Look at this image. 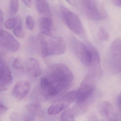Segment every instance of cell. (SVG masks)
<instances>
[{"mask_svg": "<svg viewBox=\"0 0 121 121\" xmlns=\"http://www.w3.org/2000/svg\"><path fill=\"white\" fill-rule=\"evenodd\" d=\"M17 22V20L15 18H9L5 22V26L8 29H12L15 26Z\"/></svg>", "mask_w": 121, "mask_h": 121, "instance_id": "ffe728a7", "label": "cell"}, {"mask_svg": "<svg viewBox=\"0 0 121 121\" xmlns=\"http://www.w3.org/2000/svg\"><path fill=\"white\" fill-rule=\"evenodd\" d=\"M45 78L51 85L49 98L63 95L73 85L74 76L72 71L64 64L58 63L50 66Z\"/></svg>", "mask_w": 121, "mask_h": 121, "instance_id": "6da1fadb", "label": "cell"}, {"mask_svg": "<svg viewBox=\"0 0 121 121\" xmlns=\"http://www.w3.org/2000/svg\"><path fill=\"white\" fill-rule=\"evenodd\" d=\"M13 67L14 69H22L23 67L22 65L21 64L17 58L16 59L13 61L12 64Z\"/></svg>", "mask_w": 121, "mask_h": 121, "instance_id": "603a6c76", "label": "cell"}, {"mask_svg": "<svg viewBox=\"0 0 121 121\" xmlns=\"http://www.w3.org/2000/svg\"><path fill=\"white\" fill-rule=\"evenodd\" d=\"M117 121V120H113V121Z\"/></svg>", "mask_w": 121, "mask_h": 121, "instance_id": "836d02e7", "label": "cell"}, {"mask_svg": "<svg viewBox=\"0 0 121 121\" xmlns=\"http://www.w3.org/2000/svg\"><path fill=\"white\" fill-rule=\"evenodd\" d=\"M0 16H2V17H3V13L2 11L0 9Z\"/></svg>", "mask_w": 121, "mask_h": 121, "instance_id": "1f68e13d", "label": "cell"}, {"mask_svg": "<svg viewBox=\"0 0 121 121\" xmlns=\"http://www.w3.org/2000/svg\"><path fill=\"white\" fill-rule=\"evenodd\" d=\"M28 71L34 77L40 76L42 73V70L39 62L37 59L31 58L29 60Z\"/></svg>", "mask_w": 121, "mask_h": 121, "instance_id": "4fadbf2b", "label": "cell"}, {"mask_svg": "<svg viewBox=\"0 0 121 121\" xmlns=\"http://www.w3.org/2000/svg\"><path fill=\"white\" fill-rule=\"evenodd\" d=\"M74 114L75 112L73 110H66L61 114L60 121H75Z\"/></svg>", "mask_w": 121, "mask_h": 121, "instance_id": "e0dca14e", "label": "cell"}, {"mask_svg": "<svg viewBox=\"0 0 121 121\" xmlns=\"http://www.w3.org/2000/svg\"><path fill=\"white\" fill-rule=\"evenodd\" d=\"M2 30L1 29H0V34L2 32Z\"/></svg>", "mask_w": 121, "mask_h": 121, "instance_id": "d6a6232c", "label": "cell"}, {"mask_svg": "<svg viewBox=\"0 0 121 121\" xmlns=\"http://www.w3.org/2000/svg\"><path fill=\"white\" fill-rule=\"evenodd\" d=\"M121 40L117 38L112 43L108 55V66L114 74L121 71Z\"/></svg>", "mask_w": 121, "mask_h": 121, "instance_id": "8992f818", "label": "cell"}, {"mask_svg": "<svg viewBox=\"0 0 121 121\" xmlns=\"http://www.w3.org/2000/svg\"><path fill=\"white\" fill-rule=\"evenodd\" d=\"M19 9V2L17 0H12L10 1V10L13 15L17 14Z\"/></svg>", "mask_w": 121, "mask_h": 121, "instance_id": "d6986e66", "label": "cell"}, {"mask_svg": "<svg viewBox=\"0 0 121 121\" xmlns=\"http://www.w3.org/2000/svg\"><path fill=\"white\" fill-rule=\"evenodd\" d=\"M97 109L100 114L105 118H111L113 114V107L109 102L102 101L99 103Z\"/></svg>", "mask_w": 121, "mask_h": 121, "instance_id": "7c38bea8", "label": "cell"}, {"mask_svg": "<svg viewBox=\"0 0 121 121\" xmlns=\"http://www.w3.org/2000/svg\"><path fill=\"white\" fill-rule=\"evenodd\" d=\"M118 106L119 107L120 110V108H121V97H120V95H119V97L118 98Z\"/></svg>", "mask_w": 121, "mask_h": 121, "instance_id": "f546056e", "label": "cell"}, {"mask_svg": "<svg viewBox=\"0 0 121 121\" xmlns=\"http://www.w3.org/2000/svg\"><path fill=\"white\" fill-rule=\"evenodd\" d=\"M53 20L51 18L44 17L39 21L41 33L46 35H50L53 26Z\"/></svg>", "mask_w": 121, "mask_h": 121, "instance_id": "5bb4252c", "label": "cell"}, {"mask_svg": "<svg viewBox=\"0 0 121 121\" xmlns=\"http://www.w3.org/2000/svg\"><path fill=\"white\" fill-rule=\"evenodd\" d=\"M22 1L27 7L29 8H31L32 1L31 0H23Z\"/></svg>", "mask_w": 121, "mask_h": 121, "instance_id": "4316f807", "label": "cell"}, {"mask_svg": "<svg viewBox=\"0 0 121 121\" xmlns=\"http://www.w3.org/2000/svg\"><path fill=\"white\" fill-rule=\"evenodd\" d=\"M30 89L31 85L29 82L25 81H19L16 83L14 87L13 95L17 99H22L27 95Z\"/></svg>", "mask_w": 121, "mask_h": 121, "instance_id": "30bf717a", "label": "cell"}, {"mask_svg": "<svg viewBox=\"0 0 121 121\" xmlns=\"http://www.w3.org/2000/svg\"><path fill=\"white\" fill-rule=\"evenodd\" d=\"M92 121H98V120L97 117L94 116L92 117Z\"/></svg>", "mask_w": 121, "mask_h": 121, "instance_id": "4dcf8cb0", "label": "cell"}, {"mask_svg": "<svg viewBox=\"0 0 121 121\" xmlns=\"http://www.w3.org/2000/svg\"><path fill=\"white\" fill-rule=\"evenodd\" d=\"M80 3L81 11L90 19L99 21L106 17V13L104 9L97 1L92 0H81Z\"/></svg>", "mask_w": 121, "mask_h": 121, "instance_id": "5b68a950", "label": "cell"}, {"mask_svg": "<svg viewBox=\"0 0 121 121\" xmlns=\"http://www.w3.org/2000/svg\"><path fill=\"white\" fill-rule=\"evenodd\" d=\"M95 76L91 73L84 78L76 92L78 107L82 108L91 97L95 89Z\"/></svg>", "mask_w": 121, "mask_h": 121, "instance_id": "277c9868", "label": "cell"}, {"mask_svg": "<svg viewBox=\"0 0 121 121\" xmlns=\"http://www.w3.org/2000/svg\"><path fill=\"white\" fill-rule=\"evenodd\" d=\"M8 88L7 86L3 85L0 83V92L5 91L7 90Z\"/></svg>", "mask_w": 121, "mask_h": 121, "instance_id": "f1b7e54d", "label": "cell"}, {"mask_svg": "<svg viewBox=\"0 0 121 121\" xmlns=\"http://www.w3.org/2000/svg\"><path fill=\"white\" fill-rule=\"evenodd\" d=\"M35 117L31 113L26 114L23 118V121H35Z\"/></svg>", "mask_w": 121, "mask_h": 121, "instance_id": "cb8c5ba5", "label": "cell"}, {"mask_svg": "<svg viewBox=\"0 0 121 121\" xmlns=\"http://www.w3.org/2000/svg\"><path fill=\"white\" fill-rule=\"evenodd\" d=\"M13 33L19 38H22L24 36V32L22 26H17L15 27L13 30Z\"/></svg>", "mask_w": 121, "mask_h": 121, "instance_id": "7402d4cb", "label": "cell"}, {"mask_svg": "<svg viewBox=\"0 0 121 121\" xmlns=\"http://www.w3.org/2000/svg\"><path fill=\"white\" fill-rule=\"evenodd\" d=\"M26 24L27 28L30 30H32L34 28L35 22L34 18L30 15L26 17Z\"/></svg>", "mask_w": 121, "mask_h": 121, "instance_id": "44dd1931", "label": "cell"}, {"mask_svg": "<svg viewBox=\"0 0 121 121\" xmlns=\"http://www.w3.org/2000/svg\"><path fill=\"white\" fill-rule=\"evenodd\" d=\"M112 2L117 7H120L121 5V0H112Z\"/></svg>", "mask_w": 121, "mask_h": 121, "instance_id": "83f0119b", "label": "cell"}, {"mask_svg": "<svg viewBox=\"0 0 121 121\" xmlns=\"http://www.w3.org/2000/svg\"><path fill=\"white\" fill-rule=\"evenodd\" d=\"M13 78L9 69L4 61L0 63V83L7 87L12 82Z\"/></svg>", "mask_w": 121, "mask_h": 121, "instance_id": "8fae6325", "label": "cell"}, {"mask_svg": "<svg viewBox=\"0 0 121 121\" xmlns=\"http://www.w3.org/2000/svg\"><path fill=\"white\" fill-rule=\"evenodd\" d=\"M70 44L73 52L82 64L94 70V75L100 73V58L94 46L74 37L71 39Z\"/></svg>", "mask_w": 121, "mask_h": 121, "instance_id": "7a4b0ae2", "label": "cell"}, {"mask_svg": "<svg viewBox=\"0 0 121 121\" xmlns=\"http://www.w3.org/2000/svg\"><path fill=\"white\" fill-rule=\"evenodd\" d=\"M60 9L63 20L66 25L75 34L78 35L82 34L83 28L78 17L64 5H60Z\"/></svg>", "mask_w": 121, "mask_h": 121, "instance_id": "52a82bcc", "label": "cell"}, {"mask_svg": "<svg viewBox=\"0 0 121 121\" xmlns=\"http://www.w3.org/2000/svg\"><path fill=\"white\" fill-rule=\"evenodd\" d=\"M10 119L12 121H18L19 119V115L17 112H13L10 115Z\"/></svg>", "mask_w": 121, "mask_h": 121, "instance_id": "d4e9b609", "label": "cell"}, {"mask_svg": "<svg viewBox=\"0 0 121 121\" xmlns=\"http://www.w3.org/2000/svg\"><path fill=\"white\" fill-rule=\"evenodd\" d=\"M8 110V107L0 104V115L3 114L7 112Z\"/></svg>", "mask_w": 121, "mask_h": 121, "instance_id": "484cf974", "label": "cell"}, {"mask_svg": "<svg viewBox=\"0 0 121 121\" xmlns=\"http://www.w3.org/2000/svg\"><path fill=\"white\" fill-rule=\"evenodd\" d=\"M76 99V92L72 91L67 93L61 98L55 101L49 108L48 114L55 115L65 109Z\"/></svg>", "mask_w": 121, "mask_h": 121, "instance_id": "ba28073f", "label": "cell"}, {"mask_svg": "<svg viewBox=\"0 0 121 121\" xmlns=\"http://www.w3.org/2000/svg\"><path fill=\"white\" fill-rule=\"evenodd\" d=\"M27 110L35 116L42 117L44 114V112L41 106L38 103L28 104L25 106Z\"/></svg>", "mask_w": 121, "mask_h": 121, "instance_id": "2e32d148", "label": "cell"}, {"mask_svg": "<svg viewBox=\"0 0 121 121\" xmlns=\"http://www.w3.org/2000/svg\"><path fill=\"white\" fill-rule=\"evenodd\" d=\"M36 7L37 12L41 14H45L48 17H52L51 11L48 2L46 0H39L36 1Z\"/></svg>", "mask_w": 121, "mask_h": 121, "instance_id": "9a60e30c", "label": "cell"}, {"mask_svg": "<svg viewBox=\"0 0 121 121\" xmlns=\"http://www.w3.org/2000/svg\"><path fill=\"white\" fill-rule=\"evenodd\" d=\"M0 44L12 52H17L20 48L19 42L9 33L3 30L0 34Z\"/></svg>", "mask_w": 121, "mask_h": 121, "instance_id": "9c48e42d", "label": "cell"}, {"mask_svg": "<svg viewBox=\"0 0 121 121\" xmlns=\"http://www.w3.org/2000/svg\"><path fill=\"white\" fill-rule=\"evenodd\" d=\"M38 39L41 47V53L43 57L61 55L65 51V42L61 37H53L40 33Z\"/></svg>", "mask_w": 121, "mask_h": 121, "instance_id": "3957f363", "label": "cell"}, {"mask_svg": "<svg viewBox=\"0 0 121 121\" xmlns=\"http://www.w3.org/2000/svg\"><path fill=\"white\" fill-rule=\"evenodd\" d=\"M98 37L100 41H105L109 40V33L107 30L103 26L101 27L98 30Z\"/></svg>", "mask_w": 121, "mask_h": 121, "instance_id": "ac0fdd59", "label": "cell"}]
</instances>
